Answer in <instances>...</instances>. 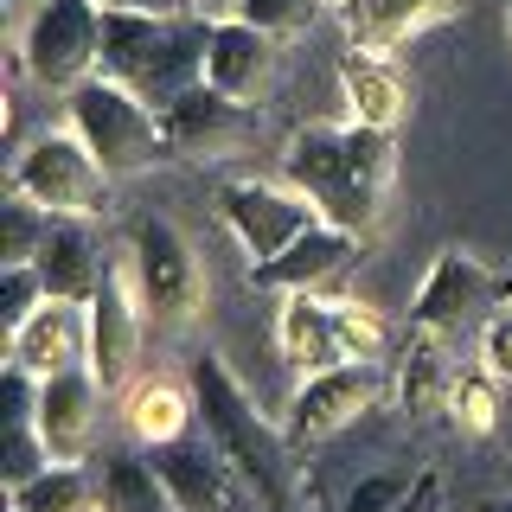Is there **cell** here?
<instances>
[{"label": "cell", "instance_id": "obj_23", "mask_svg": "<svg viewBox=\"0 0 512 512\" xmlns=\"http://www.w3.org/2000/svg\"><path fill=\"white\" fill-rule=\"evenodd\" d=\"M96 487H103V506L109 512H180L167 493V480H160L154 455H103V474H96Z\"/></svg>", "mask_w": 512, "mask_h": 512}, {"label": "cell", "instance_id": "obj_9", "mask_svg": "<svg viewBox=\"0 0 512 512\" xmlns=\"http://www.w3.org/2000/svg\"><path fill=\"white\" fill-rule=\"evenodd\" d=\"M218 218L231 224V237L244 244L250 263L282 256L295 237H308L314 224H320V212L301 199L295 186H269V180H231V186H218Z\"/></svg>", "mask_w": 512, "mask_h": 512}, {"label": "cell", "instance_id": "obj_7", "mask_svg": "<svg viewBox=\"0 0 512 512\" xmlns=\"http://www.w3.org/2000/svg\"><path fill=\"white\" fill-rule=\"evenodd\" d=\"M20 64L32 71V84L71 96L103 64V7L96 0H39L20 39Z\"/></svg>", "mask_w": 512, "mask_h": 512}, {"label": "cell", "instance_id": "obj_4", "mask_svg": "<svg viewBox=\"0 0 512 512\" xmlns=\"http://www.w3.org/2000/svg\"><path fill=\"white\" fill-rule=\"evenodd\" d=\"M64 109H71V135L103 160L109 180H128V173H148L160 160H173L160 109H148L135 90H122L116 77H103V71L84 77V84L64 96Z\"/></svg>", "mask_w": 512, "mask_h": 512}, {"label": "cell", "instance_id": "obj_21", "mask_svg": "<svg viewBox=\"0 0 512 512\" xmlns=\"http://www.w3.org/2000/svg\"><path fill=\"white\" fill-rule=\"evenodd\" d=\"M340 90H346V109H352L346 122H359V128L397 135V122L410 116V84L384 52H359V45H352L340 58Z\"/></svg>", "mask_w": 512, "mask_h": 512}, {"label": "cell", "instance_id": "obj_6", "mask_svg": "<svg viewBox=\"0 0 512 512\" xmlns=\"http://www.w3.org/2000/svg\"><path fill=\"white\" fill-rule=\"evenodd\" d=\"M128 276H135L141 314H148L154 327H186V320H199L205 269L167 218H135V231H128Z\"/></svg>", "mask_w": 512, "mask_h": 512}, {"label": "cell", "instance_id": "obj_31", "mask_svg": "<svg viewBox=\"0 0 512 512\" xmlns=\"http://www.w3.org/2000/svg\"><path fill=\"white\" fill-rule=\"evenodd\" d=\"M45 301H52V295H45V276L32 263L26 269H0V320H7V333L20 327V320H32Z\"/></svg>", "mask_w": 512, "mask_h": 512}, {"label": "cell", "instance_id": "obj_28", "mask_svg": "<svg viewBox=\"0 0 512 512\" xmlns=\"http://www.w3.org/2000/svg\"><path fill=\"white\" fill-rule=\"evenodd\" d=\"M416 468H378V474H365V480H352V493H346V506L340 512H397L416 493Z\"/></svg>", "mask_w": 512, "mask_h": 512}, {"label": "cell", "instance_id": "obj_16", "mask_svg": "<svg viewBox=\"0 0 512 512\" xmlns=\"http://www.w3.org/2000/svg\"><path fill=\"white\" fill-rule=\"evenodd\" d=\"M352 263H359V237L333 231V224H314V231L295 237L282 256L250 263V282L256 288H276V295H327Z\"/></svg>", "mask_w": 512, "mask_h": 512}, {"label": "cell", "instance_id": "obj_18", "mask_svg": "<svg viewBox=\"0 0 512 512\" xmlns=\"http://www.w3.org/2000/svg\"><path fill=\"white\" fill-rule=\"evenodd\" d=\"M96 404H103V384L96 372H58L39 384V436L52 448V461H84L96 442Z\"/></svg>", "mask_w": 512, "mask_h": 512}, {"label": "cell", "instance_id": "obj_1", "mask_svg": "<svg viewBox=\"0 0 512 512\" xmlns=\"http://www.w3.org/2000/svg\"><path fill=\"white\" fill-rule=\"evenodd\" d=\"M282 180L346 237H372L384 224V192L397 180V135L359 122H308L282 148Z\"/></svg>", "mask_w": 512, "mask_h": 512}, {"label": "cell", "instance_id": "obj_2", "mask_svg": "<svg viewBox=\"0 0 512 512\" xmlns=\"http://www.w3.org/2000/svg\"><path fill=\"white\" fill-rule=\"evenodd\" d=\"M186 384H192V404H199L205 442L237 468V480L250 487V500L263 512H295L301 506V474H295V455H288V436L250 404V391L231 378V365H224L218 352H199V359L186 365Z\"/></svg>", "mask_w": 512, "mask_h": 512}, {"label": "cell", "instance_id": "obj_20", "mask_svg": "<svg viewBox=\"0 0 512 512\" xmlns=\"http://www.w3.org/2000/svg\"><path fill=\"white\" fill-rule=\"evenodd\" d=\"M461 0H340V26L359 52H384L391 58L397 45H410L416 32L455 20Z\"/></svg>", "mask_w": 512, "mask_h": 512}, {"label": "cell", "instance_id": "obj_29", "mask_svg": "<svg viewBox=\"0 0 512 512\" xmlns=\"http://www.w3.org/2000/svg\"><path fill=\"white\" fill-rule=\"evenodd\" d=\"M237 20H250L256 32H269V39H295V32L314 26L320 0H237Z\"/></svg>", "mask_w": 512, "mask_h": 512}, {"label": "cell", "instance_id": "obj_17", "mask_svg": "<svg viewBox=\"0 0 512 512\" xmlns=\"http://www.w3.org/2000/svg\"><path fill=\"white\" fill-rule=\"evenodd\" d=\"M276 346L301 378L333 372V365H359L346 359V333H340V295H282L276 314Z\"/></svg>", "mask_w": 512, "mask_h": 512}, {"label": "cell", "instance_id": "obj_34", "mask_svg": "<svg viewBox=\"0 0 512 512\" xmlns=\"http://www.w3.org/2000/svg\"><path fill=\"white\" fill-rule=\"evenodd\" d=\"M397 512H442V487H436V474L416 480V493H410V500L397 506Z\"/></svg>", "mask_w": 512, "mask_h": 512}, {"label": "cell", "instance_id": "obj_26", "mask_svg": "<svg viewBox=\"0 0 512 512\" xmlns=\"http://www.w3.org/2000/svg\"><path fill=\"white\" fill-rule=\"evenodd\" d=\"M448 423H455L461 436H474V442H487L493 429H500V378H493L487 365L455 372V391H448Z\"/></svg>", "mask_w": 512, "mask_h": 512}, {"label": "cell", "instance_id": "obj_27", "mask_svg": "<svg viewBox=\"0 0 512 512\" xmlns=\"http://www.w3.org/2000/svg\"><path fill=\"white\" fill-rule=\"evenodd\" d=\"M45 237H52V212L13 192L7 212H0V269H26V263H39Z\"/></svg>", "mask_w": 512, "mask_h": 512}, {"label": "cell", "instance_id": "obj_25", "mask_svg": "<svg viewBox=\"0 0 512 512\" xmlns=\"http://www.w3.org/2000/svg\"><path fill=\"white\" fill-rule=\"evenodd\" d=\"M96 500H103V487L84 474V461H58V468H45L39 480L13 487L7 512H90Z\"/></svg>", "mask_w": 512, "mask_h": 512}, {"label": "cell", "instance_id": "obj_35", "mask_svg": "<svg viewBox=\"0 0 512 512\" xmlns=\"http://www.w3.org/2000/svg\"><path fill=\"white\" fill-rule=\"evenodd\" d=\"M500 301H512V276H500Z\"/></svg>", "mask_w": 512, "mask_h": 512}, {"label": "cell", "instance_id": "obj_36", "mask_svg": "<svg viewBox=\"0 0 512 512\" xmlns=\"http://www.w3.org/2000/svg\"><path fill=\"white\" fill-rule=\"evenodd\" d=\"M333 7H340V0H333Z\"/></svg>", "mask_w": 512, "mask_h": 512}, {"label": "cell", "instance_id": "obj_30", "mask_svg": "<svg viewBox=\"0 0 512 512\" xmlns=\"http://www.w3.org/2000/svg\"><path fill=\"white\" fill-rule=\"evenodd\" d=\"M45 468H58V461H52V448H45L39 423H13V429H7V455H0L7 493H13V487H26V480H39Z\"/></svg>", "mask_w": 512, "mask_h": 512}, {"label": "cell", "instance_id": "obj_3", "mask_svg": "<svg viewBox=\"0 0 512 512\" xmlns=\"http://www.w3.org/2000/svg\"><path fill=\"white\" fill-rule=\"evenodd\" d=\"M212 26L199 13H103V64L96 71L135 90L148 109H167L173 96L205 84Z\"/></svg>", "mask_w": 512, "mask_h": 512}, {"label": "cell", "instance_id": "obj_33", "mask_svg": "<svg viewBox=\"0 0 512 512\" xmlns=\"http://www.w3.org/2000/svg\"><path fill=\"white\" fill-rule=\"evenodd\" d=\"M103 13H192V0H96Z\"/></svg>", "mask_w": 512, "mask_h": 512}, {"label": "cell", "instance_id": "obj_15", "mask_svg": "<svg viewBox=\"0 0 512 512\" xmlns=\"http://www.w3.org/2000/svg\"><path fill=\"white\" fill-rule=\"evenodd\" d=\"M7 365H26L32 378H58V372H84L90 365V308L77 301H45L32 320L7 333Z\"/></svg>", "mask_w": 512, "mask_h": 512}, {"label": "cell", "instance_id": "obj_5", "mask_svg": "<svg viewBox=\"0 0 512 512\" xmlns=\"http://www.w3.org/2000/svg\"><path fill=\"white\" fill-rule=\"evenodd\" d=\"M13 192L45 205L52 218H96L109 205V173L71 128H45L13 160Z\"/></svg>", "mask_w": 512, "mask_h": 512}, {"label": "cell", "instance_id": "obj_12", "mask_svg": "<svg viewBox=\"0 0 512 512\" xmlns=\"http://www.w3.org/2000/svg\"><path fill=\"white\" fill-rule=\"evenodd\" d=\"M141 295H135V276L128 263H109L103 288L90 301V372L103 391H122L135 378V359H141Z\"/></svg>", "mask_w": 512, "mask_h": 512}, {"label": "cell", "instance_id": "obj_10", "mask_svg": "<svg viewBox=\"0 0 512 512\" xmlns=\"http://www.w3.org/2000/svg\"><path fill=\"white\" fill-rule=\"evenodd\" d=\"M160 128H167L173 154H186V160H231L256 141L263 116H256L250 103H231V96L212 90V84H192L186 96H173V103L160 109Z\"/></svg>", "mask_w": 512, "mask_h": 512}, {"label": "cell", "instance_id": "obj_24", "mask_svg": "<svg viewBox=\"0 0 512 512\" xmlns=\"http://www.w3.org/2000/svg\"><path fill=\"white\" fill-rule=\"evenodd\" d=\"M448 391H455L448 346L416 340V333H410V359H404V372H397V404H404V416H436V410H448Z\"/></svg>", "mask_w": 512, "mask_h": 512}, {"label": "cell", "instance_id": "obj_32", "mask_svg": "<svg viewBox=\"0 0 512 512\" xmlns=\"http://www.w3.org/2000/svg\"><path fill=\"white\" fill-rule=\"evenodd\" d=\"M480 365L500 384H512V301H500L487 314V327H480Z\"/></svg>", "mask_w": 512, "mask_h": 512}, {"label": "cell", "instance_id": "obj_14", "mask_svg": "<svg viewBox=\"0 0 512 512\" xmlns=\"http://www.w3.org/2000/svg\"><path fill=\"white\" fill-rule=\"evenodd\" d=\"M148 455H154V468H160V480H167V493H173L180 512H237L250 500V487L237 480V468L205 436H180L167 448H148Z\"/></svg>", "mask_w": 512, "mask_h": 512}, {"label": "cell", "instance_id": "obj_11", "mask_svg": "<svg viewBox=\"0 0 512 512\" xmlns=\"http://www.w3.org/2000/svg\"><path fill=\"white\" fill-rule=\"evenodd\" d=\"M384 397V372L378 365H333V372H314L295 384V404H288V436L295 442H327L340 436L346 423H359Z\"/></svg>", "mask_w": 512, "mask_h": 512}, {"label": "cell", "instance_id": "obj_8", "mask_svg": "<svg viewBox=\"0 0 512 512\" xmlns=\"http://www.w3.org/2000/svg\"><path fill=\"white\" fill-rule=\"evenodd\" d=\"M493 308H500V276L468 250H442L436 269H429L423 288H416L410 333L416 340H436V346H455L461 333L487 327Z\"/></svg>", "mask_w": 512, "mask_h": 512}, {"label": "cell", "instance_id": "obj_13", "mask_svg": "<svg viewBox=\"0 0 512 512\" xmlns=\"http://www.w3.org/2000/svg\"><path fill=\"white\" fill-rule=\"evenodd\" d=\"M276 71H282V39H269V32H256L250 20H237V13H224L212 26V52H205V84L224 90L231 103H263L269 90H276Z\"/></svg>", "mask_w": 512, "mask_h": 512}, {"label": "cell", "instance_id": "obj_22", "mask_svg": "<svg viewBox=\"0 0 512 512\" xmlns=\"http://www.w3.org/2000/svg\"><path fill=\"white\" fill-rule=\"evenodd\" d=\"M192 423H199L192 384H180V378H141V384H128V397H122V429H128L141 448L180 442V436H192Z\"/></svg>", "mask_w": 512, "mask_h": 512}, {"label": "cell", "instance_id": "obj_19", "mask_svg": "<svg viewBox=\"0 0 512 512\" xmlns=\"http://www.w3.org/2000/svg\"><path fill=\"white\" fill-rule=\"evenodd\" d=\"M32 269L45 276V295H52V301H77V308H90L96 288H103V276H109L90 218H52V237H45V250H39Z\"/></svg>", "mask_w": 512, "mask_h": 512}]
</instances>
